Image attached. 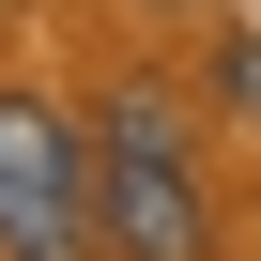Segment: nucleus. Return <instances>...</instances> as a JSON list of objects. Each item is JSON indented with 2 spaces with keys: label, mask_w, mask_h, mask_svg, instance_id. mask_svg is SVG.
Returning a JSON list of instances; mask_svg holds the SVG:
<instances>
[{
  "label": "nucleus",
  "mask_w": 261,
  "mask_h": 261,
  "mask_svg": "<svg viewBox=\"0 0 261 261\" xmlns=\"http://www.w3.org/2000/svg\"><path fill=\"white\" fill-rule=\"evenodd\" d=\"M92 215H108L123 261H200V246H215L200 139H185L169 77H108V92H92Z\"/></svg>",
  "instance_id": "nucleus-1"
},
{
  "label": "nucleus",
  "mask_w": 261,
  "mask_h": 261,
  "mask_svg": "<svg viewBox=\"0 0 261 261\" xmlns=\"http://www.w3.org/2000/svg\"><path fill=\"white\" fill-rule=\"evenodd\" d=\"M92 123L46 92H0V261H92Z\"/></svg>",
  "instance_id": "nucleus-2"
},
{
  "label": "nucleus",
  "mask_w": 261,
  "mask_h": 261,
  "mask_svg": "<svg viewBox=\"0 0 261 261\" xmlns=\"http://www.w3.org/2000/svg\"><path fill=\"white\" fill-rule=\"evenodd\" d=\"M215 62H230V108H246V123H261V31H230V46H215Z\"/></svg>",
  "instance_id": "nucleus-3"
}]
</instances>
